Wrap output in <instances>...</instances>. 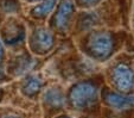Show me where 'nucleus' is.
Instances as JSON below:
<instances>
[{
    "instance_id": "3",
    "label": "nucleus",
    "mask_w": 134,
    "mask_h": 118,
    "mask_svg": "<svg viewBox=\"0 0 134 118\" xmlns=\"http://www.w3.org/2000/svg\"><path fill=\"white\" fill-rule=\"evenodd\" d=\"M55 3H56V0H45L43 4L36 6L33 8L32 14L36 16V17H44V16H46L48 13L51 12V10L55 6Z\"/></svg>"
},
{
    "instance_id": "1",
    "label": "nucleus",
    "mask_w": 134,
    "mask_h": 118,
    "mask_svg": "<svg viewBox=\"0 0 134 118\" xmlns=\"http://www.w3.org/2000/svg\"><path fill=\"white\" fill-rule=\"evenodd\" d=\"M74 10V5L71 3V0H63L62 4L59 5L57 14L55 17V22L56 25L58 29H64L68 25L69 18L71 17V13Z\"/></svg>"
},
{
    "instance_id": "7",
    "label": "nucleus",
    "mask_w": 134,
    "mask_h": 118,
    "mask_svg": "<svg viewBox=\"0 0 134 118\" xmlns=\"http://www.w3.org/2000/svg\"><path fill=\"white\" fill-rule=\"evenodd\" d=\"M1 6L6 12H13L18 8V4L15 0H3L1 1Z\"/></svg>"
},
{
    "instance_id": "5",
    "label": "nucleus",
    "mask_w": 134,
    "mask_h": 118,
    "mask_svg": "<svg viewBox=\"0 0 134 118\" xmlns=\"http://www.w3.org/2000/svg\"><path fill=\"white\" fill-rule=\"evenodd\" d=\"M45 99L49 104H51V105H53V106L61 105L62 101H63V100H62L61 93H59L58 91H55V90L49 91V92L45 94Z\"/></svg>"
},
{
    "instance_id": "9",
    "label": "nucleus",
    "mask_w": 134,
    "mask_h": 118,
    "mask_svg": "<svg viewBox=\"0 0 134 118\" xmlns=\"http://www.w3.org/2000/svg\"><path fill=\"white\" fill-rule=\"evenodd\" d=\"M3 57V47H1V43H0V60Z\"/></svg>"
},
{
    "instance_id": "4",
    "label": "nucleus",
    "mask_w": 134,
    "mask_h": 118,
    "mask_svg": "<svg viewBox=\"0 0 134 118\" xmlns=\"http://www.w3.org/2000/svg\"><path fill=\"white\" fill-rule=\"evenodd\" d=\"M41 85L42 84L38 79H36V78H31V79L25 84V86H24V92L29 95H32L41 88Z\"/></svg>"
},
{
    "instance_id": "12",
    "label": "nucleus",
    "mask_w": 134,
    "mask_h": 118,
    "mask_svg": "<svg viewBox=\"0 0 134 118\" xmlns=\"http://www.w3.org/2000/svg\"><path fill=\"white\" fill-rule=\"evenodd\" d=\"M31 1H36V0H31Z\"/></svg>"
},
{
    "instance_id": "8",
    "label": "nucleus",
    "mask_w": 134,
    "mask_h": 118,
    "mask_svg": "<svg viewBox=\"0 0 134 118\" xmlns=\"http://www.w3.org/2000/svg\"><path fill=\"white\" fill-rule=\"evenodd\" d=\"M82 4H86V5H91V4L96 3V1H99V0H80Z\"/></svg>"
},
{
    "instance_id": "2",
    "label": "nucleus",
    "mask_w": 134,
    "mask_h": 118,
    "mask_svg": "<svg viewBox=\"0 0 134 118\" xmlns=\"http://www.w3.org/2000/svg\"><path fill=\"white\" fill-rule=\"evenodd\" d=\"M33 43L36 45V49L38 48L39 50L45 52L52 45V35L48 30L41 29V30L36 31L35 37H33Z\"/></svg>"
},
{
    "instance_id": "11",
    "label": "nucleus",
    "mask_w": 134,
    "mask_h": 118,
    "mask_svg": "<svg viewBox=\"0 0 134 118\" xmlns=\"http://www.w3.org/2000/svg\"><path fill=\"white\" fill-rule=\"evenodd\" d=\"M0 97H1V91H0Z\"/></svg>"
},
{
    "instance_id": "10",
    "label": "nucleus",
    "mask_w": 134,
    "mask_h": 118,
    "mask_svg": "<svg viewBox=\"0 0 134 118\" xmlns=\"http://www.w3.org/2000/svg\"><path fill=\"white\" fill-rule=\"evenodd\" d=\"M5 118H15V117H5Z\"/></svg>"
},
{
    "instance_id": "6",
    "label": "nucleus",
    "mask_w": 134,
    "mask_h": 118,
    "mask_svg": "<svg viewBox=\"0 0 134 118\" xmlns=\"http://www.w3.org/2000/svg\"><path fill=\"white\" fill-rule=\"evenodd\" d=\"M13 36H14V41H17V39H19V36L23 37V31H19L17 26H10L7 32H5L6 41H8V43H12Z\"/></svg>"
}]
</instances>
